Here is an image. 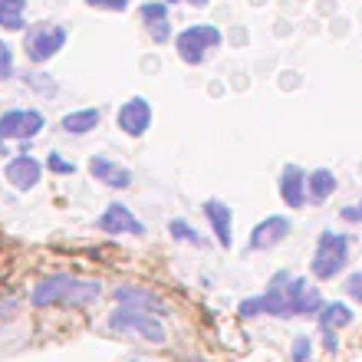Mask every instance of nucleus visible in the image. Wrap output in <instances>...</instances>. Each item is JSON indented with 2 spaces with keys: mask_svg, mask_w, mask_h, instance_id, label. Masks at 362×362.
I'll return each instance as SVG.
<instances>
[{
  "mask_svg": "<svg viewBox=\"0 0 362 362\" xmlns=\"http://www.w3.org/2000/svg\"><path fill=\"white\" fill-rule=\"evenodd\" d=\"M290 230H293V224H290L286 214H270V218H264L260 224H254V230H250V238H247V250L276 247L280 240L290 238Z\"/></svg>",
  "mask_w": 362,
  "mask_h": 362,
  "instance_id": "9d476101",
  "label": "nucleus"
},
{
  "mask_svg": "<svg viewBox=\"0 0 362 362\" xmlns=\"http://www.w3.org/2000/svg\"><path fill=\"white\" fill-rule=\"evenodd\" d=\"M129 362H152V359H129Z\"/></svg>",
  "mask_w": 362,
  "mask_h": 362,
  "instance_id": "72a5a7b5",
  "label": "nucleus"
},
{
  "mask_svg": "<svg viewBox=\"0 0 362 362\" xmlns=\"http://www.w3.org/2000/svg\"><path fill=\"white\" fill-rule=\"evenodd\" d=\"M310 353H313V339L306 333L293 336V346H290V359L293 362H310Z\"/></svg>",
  "mask_w": 362,
  "mask_h": 362,
  "instance_id": "5701e85b",
  "label": "nucleus"
},
{
  "mask_svg": "<svg viewBox=\"0 0 362 362\" xmlns=\"http://www.w3.org/2000/svg\"><path fill=\"white\" fill-rule=\"evenodd\" d=\"M276 191L284 198L286 208H303L306 204V172L300 165H286L280 172V181H276Z\"/></svg>",
  "mask_w": 362,
  "mask_h": 362,
  "instance_id": "f3484780",
  "label": "nucleus"
},
{
  "mask_svg": "<svg viewBox=\"0 0 362 362\" xmlns=\"http://www.w3.org/2000/svg\"><path fill=\"white\" fill-rule=\"evenodd\" d=\"M47 168H49L53 175H73V172H76V165L66 162V158H63L59 152H49V155H47Z\"/></svg>",
  "mask_w": 362,
  "mask_h": 362,
  "instance_id": "a878e982",
  "label": "nucleus"
},
{
  "mask_svg": "<svg viewBox=\"0 0 362 362\" xmlns=\"http://www.w3.org/2000/svg\"><path fill=\"white\" fill-rule=\"evenodd\" d=\"M105 326L119 336H139L142 343L165 346L168 343V326L162 323V316L148 313V310H132V306H115Z\"/></svg>",
  "mask_w": 362,
  "mask_h": 362,
  "instance_id": "f03ea898",
  "label": "nucleus"
},
{
  "mask_svg": "<svg viewBox=\"0 0 362 362\" xmlns=\"http://www.w3.org/2000/svg\"><path fill=\"white\" fill-rule=\"evenodd\" d=\"M168 234H172L175 240H181V244H191V247H204V244H208V240L201 238L198 230L191 228L185 218H172V221H168Z\"/></svg>",
  "mask_w": 362,
  "mask_h": 362,
  "instance_id": "4be33fe9",
  "label": "nucleus"
},
{
  "mask_svg": "<svg viewBox=\"0 0 362 362\" xmlns=\"http://www.w3.org/2000/svg\"><path fill=\"white\" fill-rule=\"evenodd\" d=\"M152 103L145 99V95H132V99H125L119 109H115V125H119V132L129 135V139H142L148 129H152Z\"/></svg>",
  "mask_w": 362,
  "mask_h": 362,
  "instance_id": "0eeeda50",
  "label": "nucleus"
},
{
  "mask_svg": "<svg viewBox=\"0 0 362 362\" xmlns=\"http://www.w3.org/2000/svg\"><path fill=\"white\" fill-rule=\"evenodd\" d=\"M99 122H103V112L89 105V109H76V112H66L63 119H59V129H63L66 135H89Z\"/></svg>",
  "mask_w": 362,
  "mask_h": 362,
  "instance_id": "6ab92c4d",
  "label": "nucleus"
},
{
  "mask_svg": "<svg viewBox=\"0 0 362 362\" xmlns=\"http://www.w3.org/2000/svg\"><path fill=\"white\" fill-rule=\"evenodd\" d=\"M23 83H27V86H33L37 93H47V95L57 93V83L49 79V73H27V76H23Z\"/></svg>",
  "mask_w": 362,
  "mask_h": 362,
  "instance_id": "b1692460",
  "label": "nucleus"
},
{
  "mask_svg": "<svg viewBox=\"0 0 362 362\" xmlns=\"http://www.w3.org/2000/svg\"><path fill=\"white\" fill-rule=\"evenodd\" d=\"M336 188H339V181H336V175L329 168H313V172L306 175V198L313 201V204L329 201Z\"/></svg>",
  "mask_w": 362,
  "mask_h": 362,
  "instance_id": "a211bd4d",
  "label": "nucleus"
},
{
  "mask_svg": "<svg viewBox=\"0 0 362 362\" xmlns=\"http://www.w3.org/2000/svg\"><path fill=\"white\" fill-rule=\"evenodd\" d=\"M286 296H290V310H293V316H306V320H316L320 310L326 306L320 286H313L306 276H293V280L286 284Z\"/></svg>",
  "mask_w": 362,
  "mask_h": 362,
  "instance_id": "6e6552de",
  "label": "nucleus"
},
{
  "mask_svg": "<svg viewBox=\"0 0 362 362\" xmlns=\"http://www.w3.org/2000/svg\"><path fill=\"white\" fill-rule=\"evenodd\" d=\"M27 27V0H0V30H17Z\"/></svg>",
  "mask_w": 362,
  "mask_h": 362,
  "instance_id": "412c9836",
  "label": "nucleus"
},
{
  "mask_svg": "<svg viewBox=\"0 0 362 362\" xmlns=\"http://www.w3.org/2000/svg\"><path fill=\"white\" fill-rule=\"evenodd\" d=\"M40 129H47V119L40 109H7L0 112V145L4 142H27Z\"/></svg>",
  "mask_w": 362,
  "mask_h": 362,
  "instance_id": "423d86ee",
  "label": "nucleus"
},
{
  "mask_svg": "<svg viewBox=\"0 0 362 362\" xmlns=\"http://www.w3.org/2000/svg\"><path fill=\"white\" fill-rule=\"evenodd\" d=\"M339 218H343L346 224H362V201H356V204H346V208L339 211Z\"/></svg>",
  "mask_w": 362,
  "mask_h": 362,
  "instance_id": "c756f323",
  "label": "nucleus"
},
{
  "mask_svg": "<svg viewBox=\"0 0 362 362\" xmlns=\"http://www.w3.org/2000/svg\"><path fill=\"white\" fill-rule=\"evenodd\" d=\"M7 76H13V49H10V43L0 40V79Z\"/></svg>",
  "mask_w": 362,
  "mask_h": 362,
  "instance_id": "cd10ccee",
  "label": "nucleus"
},
{
  "mask_svg": "<svg viewBox=\"0 0 362 362\" xmlns=\"http://www.w3.org/2000/svg\"><path fill=\"white\" fill-rule=\"evenodd\" d=\"M201 211H204V218H208L211 234L218 240V247H224V250L234 247V214H230L228 204L218 198H208L201 204Z\"/></svg>",
  "mask_w": 362,
  "mask_h": 362,
  "instance_id": "9b49d317",
  "label": "nucleus"
},
{
  "mask_svg": "<svg viewBox=\"0 0 362 362\" xmlns=\"http://www.w3.org/2000/svg\"><path fill=\"white\" fill-rule=\"evenodd\" d=\"M221 30L211 27V23H194V27H185L175 37V49H178L181 63H188V66H201L204 59L211 57V49L221 47Z\"/></svg>",
  "mask_w": 362,
  "mask_h": 362,
  "instance_id": "20e7f679",
  "label": "nucleus"
},
{
  "mask_svg": "<svg viewBox=\"0 0 362 362\" xmlns=\"http://www.w3.org/2000/svg\"><path fill=\"white\" fill-rule=\"evenodd\" d=\"M139 17H142L145 30L155 43H168L172 40V23H168V4L165 0H148L139 7Z\"/></svg>",
  "mask_w": 362,
  "mask_h": 362,
  "instance_id": "2eb2a0df",
  "label": "nucleus"
},
{
  "mask_svg": "<svg viewBox=\"0 0 362 362\" xmlns=\"http://www.w3.org/2000/svg\"><path fill=\"white\" fill-rule=\"evenodd\" d=\"M349 264V238L346 234H336V230H323L320 240H316V250H313V270L316 280H333L339 276Z\"/></svg>",
  "mask_w": 362,
  "mask_h": 362,
  "instance_id": "7ed1b4c3",
  "label": "nucleus"
},
{
  "mask_svg": "<svg viewBox=\"0 0 362 362\" xmlns=\"http://www.w3.org/2000/svg\"><path fill=\"white\" fill-rule=\"evenodd\" d=\"M89 172H93L95 181H103L105 188H115V191H122L132 185V172L125 168V165L112 162V158H105V155H93L89 158Z\"/></svg>",
  "mask_w": 362,
  "mask_h": 362,
  "instance_id": "dca6fc26",
  "label": "nucleus"
},
{
  "mask_svg": "<svg viewBox=\"0 0 362 362\" xmlns=\"http://www.w3.org/2000/svg\"><path fill=\"white\" fill-rule=\"evenodd\" d=\"M99 296H103L99 280H83V276L73 274H49L43 280H37L33 293H30V303L37 310H47V306H86L95 303Z\"/></svg>",
  "mask_w": 362,
  "mask_h": 362,
  "instance_id": "f257e3e1",
  "label": "nucleus"
},
{
  "mask_svg": "<svg viewBox=\"0 0 362 362\" xmlns=\"http://www.w3.org/2000/svg\"><path fill=\"white\" fill-rule=\"evenodd\" d=\"M112 300L119 306H132V310H148V313L155 316H165L168 313V306H165V300L155 290H148V286H132V284H125V286H115L112 290Z\"/></svg>",
  "mask_w": 362,
  "mask_h": 362,
  "instance_id": "f8f14e48",
  "label": "nucleus"
},
{
  "mask_svg": "<svg viewBox=\"0 0 362 362\" xmlns=\"http://www.w3.org/2000/svg\"><path fill=\"white\" fill-rule=\"evenodd\" d=\"M99 230L103 234H112V238H119V234H132V238H142L145 234V224L139 218H135L132 211L125 208L122 201H112V204H105V211L99 214Z\"/></svg>",
  "mask_w": 362,
  "mask_h": 362,
  "instance_id": "1a4fd4ad",
  "label": "nucleus"
},
{
  "mask_svg": "<svg viewBox=\"0 0 362 362\" xmlns=\"http://www.w3.org/2000/svg\"><path fill=\"white\" fill-rule=\"evenodd\" d=\"M323 349L326 353H336V349H339V339H336L333 329H323Z\"/></svg>",
  "mask_w": 362,
  "mask_h": 362,
  "instance_id": "7c9ffc66",
  "label": "nucleus"
},
{
  "mask_svg": "<svg viewBox=\"0 0 362 362\" xmlns=\"http://www.w3.org/2000/svg\"><path fill=\"white\" fill-rule=\"evenodd\" d=\"M86 7L109 10V13H125V10L132 7V0H86Z\"/></svg>",
  "mask_w": 362,
  "mask_h": 362,
  "instance_id": "bb28decb",
  "label": "nucleus"
},
{
  "mask_svg": "<svg viewBox=\"0 0 362 362\" xmlns=\"http://www.w3.org/2000/svg\"><path fill=\"white\" fill-rule=\"evenodd\" d=\"M188 362H208V359H198V356H194V359H188Z\"/></svg>",
  "mask_w": 362,
  "mask_h": 362,
  "instance_id": "473e14b6",
  "label": "nucleus"
},
{
  "mask_svg": "<svg viewBox=\"0 0 362 362\" xmlns=\"http://www.w3.org/2000/svg\"><path fill=\"white\" fill-rule=\"evenodd\" d=\"M4 178L10 181V188L33 191V188H37V181L43 178V162H40V158H33V155H17V158H10V162H7Z\"/></svg>",
  "mask_w": 362,
  "mask_h": 362,
  "instance_id": "ddd939ff",
  "label": "nucleus"
},
{
  "mask_svg": "<svg viewBox=\"0 0 362 362\" xmlns=\"http://www.w3.org/2000/svg\"><path fill=\"white\" fill-rule=\"evenodd\" d=\"M165 4H191V7H208L211 0H165Z\"/></svg>",
  "mask_w": 362,
  "mask_h": 362,
  "instance_id": "2f4dec72",
  "label": "nucleus"
},
{
  "mask_svg": "<svg viewBox=\"0 0 362 362\" xmlns=\"http://www.w3.org/2000/svg\"><path fill=\"white\" fill-rule=\"evenodd\" d=\"M346 296L356 300V303H362V270H356V274L346 276Z\"/></svg>",
  "mask_w": 362,
  "mask_h": 362,
  "instance_id": "c85d7f7f",
  "label": "nucleus"
},
{
  "mask_svg": "<svg viewBox=\"0 0 362 362\" xmlns=\"http://www.w3.org/2000/svg\"><path fill=\"white\" fill-rule=\"evenodd\" d=\"M238 313H240V320L264 316V300H260V296H247V300H240V303H238Z\"/></svg>",
  "mask_w": 362,
  "mask_h": 362,
  "instance_id": "393cba45",
  "label": "nucleus"
},
{
  "mask_svg": "<svg viewBox=\"0 0 362 362\" xmlns=\"http://www.w3.org/2000/svg\"><path fill=\"white\" fill-rule=\"evenodd\" d=\"M316 320H320V326H323V329H333V333H336V329H343V326L353 323L356 313L343 303V300H333V303H326L323 310H320V316H316Z\"/></svg>",
  "mask_w": 362,
  "mask_h": 362,
  "instance_id": "aec40b11",
  "label": "nucleus"
},
{
  "mask_svg": "<svg viewBox=\"0 0 362 362\" xmlns=\"http://www.w3.org/2000/svg\"><path fill=\"white\" fill-rule=\"evenodd\" d=\"M293 276L286 274V270H280V274H274V280H270V286L260 293V300H264V313L267 316H276V320H290L293 316V310H290V296H286V284H290Z\"/></svg>",
  "mask_w": 362,
  "mask_h": 362,
  "instance_id": "4468645a",
  "label": "nucleus"
},
{
  "mask_svg": "<svg viewBox=\"0 0 362 362\" xmlns=\"http://www.w3.org/2000/svg\"><path fill=\"white\" fill-rule=\"evenodd\" d=\"M66 27L63 23H40V27L27 30V37H23V49H27L30 63H49V59L57 57L59 49L66 47Z\"/></svg>",
  "mask_w": 362,
  "mask_h": 362,
  "instance_id": "39448f33",
  "label": "nucleus"
}]
</instances>
